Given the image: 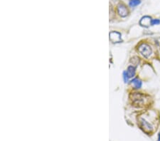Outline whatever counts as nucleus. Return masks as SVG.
I'll use <instances>...</instances> for the list:
<instances>
[{
	"label": "nucleus",
	"instance_id": "obj_9",
	"mask_svg": "<svg viewBox=\"0 0 160 141\" xmlns=\"http://www.w3.org/2000/svg\"><path fill=\"white\" fill-rule=\"evenodd\" d=\"M140 2H141V0H130V3H129V4H130V7H136V6L139 5V4H140Z\"/></svg>",
	"mask_w": 160,
	"mask_h": 141
},
{
	"label": "nucleus",
	"instance_id": "obj_3",
	"mask_svg": "<svg viewBox=\"0 0 160 141\" xmlns=\"http://www.w3.org/2000/svg\"><path fill=\"white\" fill-rule=\"evenodd\" d=\"M139 125H140L141 128L142 129V131H144L147 133H150L153 131L154 127L151 123L149 121H147V120L143 118H141L139 119Z\"/></svg>",
	"mask_w": 160,
	"mask_h": 141
},
{
	"label": "nucleus",
	"instance_id": "obj_5",
	"mask_svg": "<svg viewBox=\"0 0 160 141\" xmlns=\"http://www.w3.org/2000/svg\"><path fill=\"white\" fill-rule=\"evenodd\" d=\"M117 12L119 15L122 17H125L128 15V9L124 4H119L117 6Z\"/></svg>",
	"mask_w": 160,
	"mask_h": 141
},
{
	"label": "nucleus",
	"instance_id": "obj_6",
	"mask_svg": "<svg viewBox=\"0 0 160 141\" xmlns=\"http://www.w3.org/2000/svg\"><path fill=\"white\" fill-rule=\"evenodd\" d=\"M110 39L113 43H118L122 41L121 34L117 32H112L110 34Z\"/></svg>",
	"mask_w": 160,
	"mask_h": 141
},
{
	"label": "nucleus",
	"instance_id": "obj_7",
	"mask_svg": "<svg viewBox=\"0 0 160 141\" xmlns=\"http://www.w3.org/2000/svg\"><path fill=\"white\" fill-rule=\"evenodd\" d=\"M130 84H131V86H133V88H135V89L136 90H138V89H140V88H142V80L139 79V78H134L130 80Z\"/></svg>",
	"mask_w": 160,
	"mask_h": 141
},
{
	"label": "nucleus",
	"instance_id": "obj_8",
	"mask_svg": "<svg viewBox=\"0 0 160 141\" xmlns=\"http://www.w3.org/2000/svg\"><path fill=\"white\" fill-rule=\"evenodd\" d=\"M125 72H126V74L129 78H134L135 74H136V68L133 65H131V66H128V68H127V71Z\"/></svg>",
	"mask_w": 160,
	"mask_h": 141
},
{
	"label": "nucleus",
	"instance_id": "obj_12",
	"mask_svg": "<svg viewBox=\"0 0 160 141\" xmlns=\"http://www.w3.org/2000/svg\"><path fill=\"white\" fill-rule=\"evenodd\" d=\"M157 141H160V133L158 134V139H157Z\"/></svg>",
	"mask_w": 160,
	"mask_h": 141
},
{
	"label": "nucleus",
	"instance_id": "obj_2",
	"mask_svg": "<svg viewBox=\"0 0 160 141\" xmlns=\"http://www.w3.org/2000/svg\"><path fill=\"white\" fill-rule=\"evenodd\" d=\"M132 102L136 106H142L145 102V96L141 93H133L130 95Z\"/></svg>",
	"mask_w": 160,
	"mask_h": 141
},
{
	"label": "nucleus",
	"instance_id": "obj_4",
	"mask_svg": "<svg viewBox=\"0 0 160 141\" xmlns=\"http://www.w3.org/2000/svg\"><path fill=\"white\" fill-rule=\"evenodd\" d=\"M152 19L150 16H144L139 20V25L143 27H149L152 26Z\"/></svg>",
	"mask_w": 160,
	"mask_h": 141
},
{
	"label": "nucleus",
	"instance_id": "obj_1",
	"mask_svg": "<svg viewBox=\"0 0 160 141\" xmlns=\"http://www.w3.org/2000/svg\"><path fill=\"white\" fill-rule=\"evenodd\" d=\"M137 51L142 56L146 58H150L152 54V49L151 46L147 43H142L138 46Z\"/></svg>",
	"mask_w": 160,
	"mask_h": 141
},
{
	"label": "nucleus",
	"instance_id": "obj_10",
	"mask_svg": "<svg viewBox=\"0 0 160 141\" xmlns=\"http://www.w3.org/2000/svg\"><path fill=\"white\" fill-rule=\"evenodd\" d=\"M160 24V19H154L152 20V26L155 25H159Z\"/></svg>",
	"mask_w": 160,
	"mask_h": 141
},
{
	"label": "nucleus",
	"instance_id": "obj_11",
	"mask_svg": "<svg viewBox=\"0 0 160 141\" xmlns=\"http://www.w3.org/2000/svg\"><path fill=\"white\" fill-rule=\"evenodd\" d=\"M123 78H124V81H125V83H127L129 79H130V78H128V76H127V75L126 74V72H125V71H124V73H123Z\"/></svg>",
	"mask_w": 160,
	"mask_h": 141
}]
</instances>
